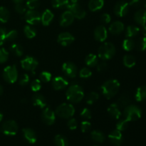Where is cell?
<instances>
[{
    "mask_svg": "<svg viewBox=\"0 0 146 146\" xmlns=\"http://www.w3.org/2000/svg\"><path fill=\"white\" fill-rule=\"evenodd\" d=\"M144 6H145V8L146 9V0L145 1V3H144Z\"/></svg>",
    "mask_w": 146,
    "mask_h": 146,
    "instance_id": "e7e4bbea",
    "label": "cell"
},
{
    "mask_svg": "<svg viewBox=\"0 0 146 146\" xmlns=\"http://www.w3.org/2000/svg\"><path fill=\"white\" fill-rule=\"evenodd\" d=\"M91 123L88 122V121H83L81 123V131L83 133H87L91 130Z\"/></svg>",
    "mask_w": 146,
    "mask_h": 146,
    "instance_id": "c3c4849f",
    "label": "cell"
},
{
    "mask_svg": "<svg viewBox=\"0 0 146 146\" xmlns=\"http://www.w3.org/2000/svg\"><path fill=\"white\" fill-rule=\"evenodd\" d=\"M2 119H3V114L0 112V122L2 121Z\"/></svg>",
    "mask_w": 146,
    "mask_h": 146,
    "instance_id": "6125c7cd",
    "label": "cell"
},
{
    "mask_svg": "<svg viewBox=\"0 0 146 146\" xmlns=\"http://www.w3.org/2000/svg\"><path fill=\"white\" fill-rule=\"evenodd\" d=\"M81 118H84V119L90 120L91 118V111L87 108H84V109L82 110V111L81 112Z\"/></svg>",
    "mask_w": 146,
    "mask_h": 146,
    "instance_id": "7dc6e473",
    "label": "cell"
},
{
    "mask_svg": "<svg viewBox=\"0 0 146 146\" xmlns=\"http://www.w3.org/2000/svg\"><path fill=\"white\" fill-rule=\"evenodd\" d=\"M108 139L111 143L116 146L121 145L123 142V135L121 131L118 130H114L108 135Z\"/></svg>",
    "mask_w": 146,
    "mask_h": 146,
    "instance_id": "9a60e30c",
    "label": "cell"
},
{
    "mask_svg": "<svg viewBox=\"0 0 146 146\" xmlns=\"http://www.w3.org/2000/svg\"><path fill=\"white\" fill-rule=\"evenodd\" d=\"M9 58V53L5 48H0V64L5 63Z\"/></svg>",
    "mask_w": 146,
    "mask_h": 146,
    "instance_id": "ee69618b",
    "label": "cell"
},
{
    "mask_svg": "<svg viewBox=\"0 0 146 146\" xmlns=\"http://www.w3.org/2000/svg\"><path fill=\"white\" fill-rule=\"evenodd\" d=\"M24 32L26 36L29 38H33L36 35V31L32 27L29 26H26L24 29Z\"/></svg>",
    "mask_w": 146,
    "mask_h": 146,
    "instance_id": "8d00e7d4",
    "label": "cell"
},
{
    "mask_svg": "<svg viewBox=\"0 0 146 146\" xmlns=\"http://www.w3.org/2000/svg\"><path fill=\"white\" fill-rule=\"evenodd\" d=\"M54 14L49 9H46L41 17V21L43 25L48 26L54 19Z\"/></svg>",
    "mask_w": 146,
    "mask_h": 146,
    "instance_id": "ffe728a7",
    "label": "cell"
},
{
    "mask_svg": "<svg viewBox=\"0 0 146 146\" xmlns=\"http://www.w3.org/2000/svg\"><path fill=\"white\" fill-rule=\"evenodd\" d=\"M15 4H19V3H22L23 0H12Z\"/></svg>",
    "mask_w": 146,
    "mask_h": 146,
    "instance_id": "680465c9",
    "label": "cell"
},
{
    "mask_svg": "<svg viewBox=\"0 0 146 146\" xmlns=\"http://www.w3.org/2000/svg\"><path fill=\"white\" fill-rule=\"evenodd\" d=\"M68 85V82L67 80L61 76H56L53 79L52 86L56 91L62 90L65 88Z\"/></svg>",
    "mask_w": 146,
    "mask_h": 146,
    "instance_id": "ac0fdd59",
    "label": "cell"
},
{
    "mask_svg": "<svg viewBox=\"0 0 146 146\" xmlns=\"http://www.w3.org/2000/svg\"><path fill=\"white\" fill-rule=\"evenodd\" d=\"M15 10L18 14H23L24 13H26L27 11V9L26 7L22 4L21 3H19V4H16L15 6Z\"/></svg>",
    "mask_w": 146,
    "mask_h": 146,
    "instance_id": "681fc988",
    "label": "cell"
},
{
    "mask_svg": "<svg viewBox=\"0 0 146 146\" xmlns=\"http://www.w3.org/2000/svg\"><path fill=\"white\" fill-rule=\"evenodd\" d=\"M140 3H141V0H131L129 5L132 6V7H137L140 5Z\"/></svg>",
    "mask_w": 146,
    "mask_h": 146,
    "instance_id": "9f6ffc18",
    "label": "cell"
},
{
    "mask_svg": "<svg viewBox=\"0 0 146 146\" xmlns=\"http://www.w3.org/2000/svg\"><path fill=\"white\" fill-rule=\"evenodd\" d=\"M141 31H142L143 34L144 36H146V25L143 26L142 30H141Z\"/></svg>",
    "mask_w": 146,
    "mask_h": 146,
    "instance_id": "6f0895ef",
    "label": "cell"
},
{
    "mask_svg": "<svg viewBox=\"0 0 146 146\" xmlns=\"http://www.w3.org/2000/svg\"><path fill=\"white\" fill-rule=\"evenodd\" d=\"M74 17L70 11H66L62 14L60 19V25L61 27H68L74 22Z\"/></svg>",
    "mask_w": 146,
    "mask_h": 146,
    "instance_id": "e0dca14e",
    "label": "cell"
},
{
    "mask_svg": "<svg viewBox=\"0 0 146 146\" xmlns=\"http://www.w3.org/2000/svg\"><path fill=\"white\" fill-rule=\"evenodd\" d=\"M2 94H3V88H2V86L0 85V96L2 95Z\"/></svg>",
    "mask_w": 146,
    "mask_h": 146,
    "instance_id": "91938a15",
    "label": "cell"
},
{
    "mask_svg": "<svg viewBox=\"0 0 146 146\" xmlns=\"http://www.w3.org/2000/svg\"><path fill=\"white\" fill-rule=\"evenodd\" d=\"M29 81V76L28 74H24L21 76L19 80V84L21 86H26L27 84H28Z\"/></svg>",
    "mask_w": 146,
    "mask_h": 146,
    "instance_id": "816d5d0a",
    "label": "cell"
},
{
    "mask_svg": "<svg viewBox=\"0 0 146 146\" xmlns=\"http://www.w3.org/2000/svg\"><path fill=\"white\" fill-rule=\"evenodd\" d=\"M26 4L29 9L34 10L39 7L40 1L39 0H27Z\"/></svg>",
    "mask_w": 146,
    "mask_h": 146,
    "instance_id": "ab89813d",
    "label": "cell"
},
{
    "mask_svg": "<svg viewBox=\"0 0 146 146\" xmlns=\"http://www.w3.org/2000/svg\"><path fill=\"white\" fill-rule=\"evenodd\" d=\"M131 102V99H130V97L128 96V95L127 94H123V95L121 96V97H119V98L118 99V101L115 104H117L118 107L120 108H125L127 106L129 105V103Z\"/></svg>",
    "mask_w": 146,
    "mask_h": 146,
    "instance_id": "4316f807",
    "label": "cell"
},
{
    "mask_svg": "<svg viewBox=\"0 0 146 146\" xmlns=\"http://www.w3.org/2000/svg\"><path fill=\"white\" fill-rule=\"evenodd\" d=\"M98 56L103 60H108L114 56L115 54V47L113 44L106 42L101 45L98 49Z\"/></svg>",
    "mask_w": 146,
    "mask_h": 146,
    "instance_id": "3957f363",
    "label": "cell"
},
{
    "mask_svg": "<svg viewBox=\"0 0 146 146\" xmlns=\"http://www.w3.org/2000/svg\"><path fill=\"white\" fill-rule=\"evenodd\" d=\"M21 64L22 68L26 71H31L32 74H34L35 70L38 66V63L34 58L31 56H27L21 61Z\"/></svg>",
    "mask_w": 146,
    "mask_h": 146,
    "instance_id": "30bf717a",
    "label": "cell"
},
{
    "mask_svg": "<svg viewBox=\"0 0 146 146\" xmlns=\"http://www.w3.org/2000/svg\"><path fill=\"white\" fill-rule=\"evenodd\" d=\"M22 132L24 138H25L27 142L31 144H34L36 142V134L32 129H31V128H24Z\"/></svg>",
    "mask_w": 146,
    "mask_h": 146,
    "instance_id": "d6986e66",
    "label": "cell"
},
{
    "mask_svg": "<svg viewBox=\"0 0 146 146\" xmlns=\"http://www.w3.org/2000/svg\"><path fill=\"white\" fill-rule=\"evenodd\" d=\"M104 5V0H90L88 3V8L91 11H98L103 8Z\"/></svg>",
    "mask_w": 146,
    "mask_h": 146,
    "instance_id": "d4e9b609",
    "label": "cell"
},
{
    "mask_svg": "<svg viewBox=\"0 0 146 146\" xmlns=\"http://www.w3.org/2000/svg\"><path fill=\"white\" fill-rule=\"evenodd\" d=\"M41 15L38 11H36L35 9H29V11H26L24 19L28 24L31 25H36L41 21Z\"/></svg>",
    "mask_w": 146,
    "mask_h": 146,
    "instance_id": "9c48e42d",
    "label": "cell"
},
{
    "mask_svg": "<svg viewBox=\"0 0 146 146\" xmlns=\"http://www.w3.org/2000/svg\"><path fill=\"white\" fill-rule=\"evenodd\" d=\"M98 98H99V95H98V93L93 91V92L90 93L89 95L87 97L86 103L88 105H91L94 103H95L97 100H98Z\"/></svg>",
    "mask_w": 146,
    "mask_h": 146,
    "instance_id": "74e56055",
    "label": "cell"
},
{
    "mask_svg": "<svg viewBox=\"0 0 146 146\" xmlns=\"http://www.w3.org/2000/svg\"><path fill=\"white\" fill-rule=\"evenodd\" d=\"M135 47V42L131 38H126L123 42V48L127 51H131Z\"/></svg>",
    "mask_w": 146,
    "mask_h": 146,
    "instance_id": "d590c367",
    "label": "cell"
},
{
    "mask_svg": "<svg viewBox=\"0 0 146 146\" xmlns=\"http://www.w3.org/2000/svg\"><path fill=\"white\" fill-rule=\"evenodd\" d=\"M41 118L46 125H53L56 121L55 113L50 108H44V111H42V113H41Z\"/></svg>",
    "mask_w": 146,
    "mask_h": 146,
    "instance_id": "8fae6325",
    "label": "cell"
},
{
    "mask_svg": "<svg viewBox=\"0 0 146 146\" xmlns=\"http://www.w3.org/2000/svg\"><path fill=\"white\" fill-rule=\"evenodd\" d=\"M75 113V108L73 106V105L70 104H61L58 106V108L56 110V114L58 116L61 117L65 119L71 118Z\"/></svg>",
    "mask_w": 146,
    "mask_h": 146,
    "instance_id": "5b68a950",
    "label": "cell"
},
{
    "mask_svg": "<svg viewBox=\"0 0 146 146\" xmlns=\"http://www.w3.org/2000/svg\"><path fill=\"white\" fill-rule=\"evenodd\" d=\"M129 10V4L125 1H119L115 4L114 7V13L116 16L120 17L126 15Z\"/></svg>",
    "mask_w": 146,
    "mask_h": 146,
    "instance_id": "7c38bea8",
    "label": "cell"
},
{
    "mask_svg": "<svg viewBox=\"0 0 146 146\" xmlns=\"http://www.w3.org/2000/svg\"><path fill=\"white\" fill-rule=\"evenodd\" d=\"M84 97V90L78 85L71 86L66 91V98L71 103H79Z\"/></svg>",
    "mask_w": 146,
    "mask_h": 146,
    "instance_id": "7a4b0ae2",
    "label": "cell"
},
{
    "mask_svg": "<svg viewBox=\"0 0 146 146\" xmlns=\"http://www.w3.org/2000/svg\"><path fill=\"white\" fill-rule=\"evenodd\" d=\"M69 4L68 0H51V4L54 8H64Z\"/></svg>",
    "mask_w": 146,
    "mask_h": 146,
    "instance_id": "e575fe53",
    "label": "cell"
},
{
    "mask_svg": "<svg viewBox=\"0 0 146 146\" xmlns=\"http://www.w3.org/2000/svg\"><path fill=\"white\" fill-rule=\"evenodd\" d=\"M40 81L44 83H48L51 79V74L48 71H43L39 75Z\"/></svg>",
    "mask_w": 146,
    "mask_h": 146,
    "instance_id": "60d3db41",
    "label": "cell"
},
{
    "mask_svg": "<svg viewBox=\"0 0 146 146\" xmlns=\"http://www.w3.org/2000/svg\"><path fill=\"white\" fill-rule=\"evenodd\" d=\"M31 88L34 92H37L41 88V81L38 79H35L32 81L31 84Z\"/></svg>",
    "mask_w": 146,
    "mask_h": 146,
    "instance_id": "7bdbcfd3",
    "label": "cell"
},
{
    "mask_svg": "<svg viewBox=\"0 0 146 146\" xmlns=\"http://www.w3.org/2000/svg\"><path fill=\"white\" fill-rule=\"evenodd\" d=\"M123 64L128 68H132L135 65V57L131 55H125L123 57Z\"/></svg>",
    "mask_w": 146,
    "mask_h": 146,
    "instance_id": "d6a6232c",
    "label": "cell"
},
{
    "mask_svg": "<svg viewBox=\"0 0 146 146\" xmlns=\"http://www.w3.org/2000/svg\"><path fill=\"white\" fill-rule=\"evenodd\" d=\"M124 30V24L121 21H115L109 27V31L113 34H121Z\"/></svg>",
    "mask_w": 146,
    "mask_h": 146,
    "instance_id": "7402d4cb",
    "label": "cell"
},
{
    "mask_svg": "<svg viewBox=\"0 0 146 146\" xmlns=\"http://www.w3.org/2000/svg\"><path fill=\"white\" fill-rule=\"evenodd\" d=\"M138 48L140 51H145L146 50V37L141 38L138 41L137 44Z\"/></svg>",
    "mask_w": 146,
    "mask_h": 146,
    "instance_id": "bcb514c9",
    "label": "cell"
},
{
    "mask_svg": "<svg viewBox=\"0 0 146 146\" xmlns=\"http://www.w3.org/2000/svg\"><path fill=\"white\" fill-rule=\"evenodd\" d=\"M137 101H142L146 98V85L142 86L137 89L135 95Z\"/></svg>",
    "mask_w": 146,
    "mask_h": 146,
    "instance_id": "484cf974",
    "label": "cell"
},
{
    "mask_svg": "<svg viewBox=\"0 0 146 146\" xmlns=\"http://www.w3.org/2000/svg\"><path fill=\"white\" fill-rule=\"evenodd\" d=\"M107 68V64L105 62H102L101 64H98L97 66V70H98L99 72H103V71H106Z\"/></svg>",
    "mask_w": 146,
    "mask_h": 146,
    "instance_id": "11a10c76",
    "label": "cell"
},
{
    "mask_svg": "<svg viewBox=\"0 0 146 146\" xmlns=\"http://www.w3.org/2000/svg\"><path fill=\"white\" fill-rule=\"evenodd\" d=\"M55 144L56 146H68V141L65 136L62 135H57L55 137Z\"/></svg>",
    "mask_w": 146,
    "mask_h": 146,
    "instance_id": "836d02e7",
    "label": "cell"
},
{
    "mask_svg": "<svg viewBox=\"0 0 146 146\" xmlns=\"http://www.w3.org/2000/svg\"><path fill=\"white\" fill-rule=\"evenodd\" d=\"M101 20L103 23H104V24H108V23L111 21V16H110V14H104L102 16H101Z\"/></svg>",
    "mask_w": 146,
    "mask_h": 146,
    "instance_id": "db71d44e",
    "label": "cell"
},
{
    "mask_svg": "<svg viewBox=\"0 0 146 146\" xmlns=\"http://www.w3.org/2000/svg\"><path fill=\"white\" fill-rule=\"evenodd\" d=\"M128 122L129 121H127L126 119L121 120L118 121L116 124V129L120 131H123L126 130V128L128 126Z\"/></svg>",
    "mask_w": 146,
    "mask_h": 146,
    "instance_id": "f35d334b",
    "label": "cell"
},
{
    "mask_svg": "<svg viewBox=\"0 0 146 146\" xmlns=\"http://www.w3.org/2000/svg\"><path fill=\"white\" fill-rule=\"evenodd\" d=\"M67 125H68V128L70 130H76L77 128V126H78V123H77V121L75 119V118H70L68 121V123H67Z\"/></svg>",
    "mask_w": 146,
    "mask_h": 146,
    "instance_id": "f907efd6",
    "label": "cell"
},
{
    "mask_svg": "<svg viewBox=\"0 0 146 146\" xmlns=\"http://www.w3.org/2000/svg\"><path fill=\"white\" fill-rule=\"evenodd\" d=\"M0 132H1V128H0Z\"/></svg>",
    "mask_w": 146,
    "mask_h": 146,
    "instance_id": "03108f58",
    "label": "cell"
},
{
    "mask_svg": "<svg viewBox=\"0 0 146 146\" xmlns=\"http://www.w3.org/2000/svg\"><path fill=\"white\" fill-rule=\"evenodd\" d=\"M95 146H97V145H95Z\"/></svg>",
    "mask_w": 146,
    "mask_h": 146,
    "instance_id": "003e7915",
    "label": "cell"
},
{
    "mask_svg": "<svg viewBox=\"0 0 146 146\" xmlns=\"http://www.w3.org/2000/svg\"><path fill=\"white\" fill-rule=\"evenodd\" d=\"M17 35H18V33H17V31L16 30H11V31H9V32H7L6 34L5 41H14L17 37Z\"/></svg>",
    "mask_w": 146,
    "mask_h": 146,
    "instance_id": "b9f144b4",
    "label": "cell"
},
{
    "mask_svg": "<svg viewBox=\"0 0 146 146\" xmlns=\"http://www.w3.org/2000/svg\"><path fill=\"white\" fill-rule=\"evenodd\" d=\"M62 71L67 76L75 78L77 75V68L74 64L71 62H66L62 66Z\"/></svg>",
    "mask_w": 146,
    "mask_h": 146,
    "instance_id": "4fadbf2b",
    "label": "cell"
},
{
    "mask_svg": "<svg viewBox=\"0 0 146 146\" xmlns=\"http://www.w3.org/2000/svg\"><path fill=\"white\" fill-rule=\"evenodd\" d=\"M91 75H92V73L88 68H83L79 72L80 77L82 78H88L91 77Z\"/></svg>",
    "mask_w": 146,
    "mask_h": 146,
    "instance_id": "f6af8a7d",
    "label": "cell"
},
{
    "mask_svg": "<svg viewBox=\"0 0 146 146\" xmlns=\"http://www.w3.org/2000/svg\"><path fill=\"white\" fill-rule=\"evenodd\" d=\"M140 29L135 26H129L127 27L126 31H125V36L128 38L134 37L139 33Z\"/></svg>",
    "mask_w": 146,
    "mask_h": 146,
    "instance_id": "f546056e",
    "label": "cell"
},
{
    "mask_svg": "<svg viewBox=\"0 0 146 146\" xmlns=\"http://www.w3.org/2000/svg\"><path fill=\"white\" fill-rule=\"evenodd\" d=\"M94 37L96 40L100 42L105 41L108 37V32L106 27L104 26H98V27H96L94 31Z\"/></svg>",
    "mask_w": 146,
    "mask_h": 146,
    "instance_id": "2e32d148",
    "label": "cell"
},
{
    "mask_svg": "<svg viewBox=\"0 0 146 146\" xmlns=\"http://www.w3.org/2000/svg\"><path fill=\"white\" fill-rule=\"evenodd\" d=\"M86 64L90 67H94L98 64V57L94 54H90L86 57Z\"/></svg>",
    "mask_w": 146,
    "mask_h": 146,
    "instance_id": "f1b7e54d",
    "label": "cell"
},
{
    "mask_svg": "<svg viewBox=\"0 0 146 146\" xmlns=\"http://www.w3.org/2000/svg\"><path fill=\"white\" fill-rule=\"evenodd\" d=\"M74 41V36L68 32L61 33L58 36V43L63 46L70 45Z\"/></svg>",
    "mask_w": 146,
    "mask_h": 146,
    "instance_id": "5bb4252c",
    "label": "cell"
},
{
    "mask_svg": "<svg viewBox=\"0 0 146 146\" xmlns=\"http://www.w3.org/2000/svg\"><path fill=\"white\" fill-rule=\"evenodd\" d=\"M7 34V31L4 29L0 27V46L3 44V43L5 41V36Z\"/></svg>",
    "mask_w": 146,
    "mask_h": 146,
    "instance_id": "f5cc1de1",
    "label": "cell"
},
{
    "mask_svg": "<svg viewBox=\"0 0 146 146\" xmlns=\"http://www.w3.org/2000/svg\"><path fill=\"white\" fill-rule=\"evenodd\" d=\"M18 125L13 120L7 121L1 125V132L7 135H15L18 131Z\"/></svg>",
    "mask_w": 146,
    "mask_h": 146,
    "instance_id": "52a82bcc",
    "label": "cell"
},
{
    "mask_svg": "<svg viewBox=\"0 0 146 146\" xmlns=\"http://www.w3.org/2000/svg\"><path fill=\"white\" fill-rule=\"evenodd\" d=\"M142 115L141 108L135 105H128L124 109V116L128 121H135Z\"/></svg>",
    "mask_w": 146,
    "mask_h": 146,
    "instance_id": "277c9868",
    "label": "cell"
},
{
    "mask_svg": "<svg viewBox=\"0 0 146 146\" xmlns=\"http://www.w3.org/2000/svg\"><path fill=\"white\" fill-rule=\"evenodd\" d=\"M25 101H27V100H26V99H22V100H21V103H25Z\"/></svg>",
    "mask_w": 146,
    "mask_h": 146,
    "instance_id": "be15d7a7",
    "label": "cell"
},
{
    "mask_svg": "<svg viewBox=\"0 0 146 146\" xmlns=\"http://www.w3.org/2000/svg\"><path fill=\"white\" fill-rule=\"evenodd\" d=\"M119 88L120 83L115 79H111L106 81L101 87L103 95L108 99H111L115 96L118 92Z\"/></svg>",
    "mask_w": 146,
    "mask_h": 146,
    "instance_id": "6da1fadb",
    "label": "cell"
},
{
    "mask_svg": "<svg viewBox=\"0 0 146 146\" xmlns=\"http://www.w3.org/2000/svg\"><path fill=\"white\" fill-rule=\"evenodd\" d=\"M9 11L6 7H0V22H7L9 19Z\"/></svg>",
    "mask_w": 146,
    "mask_h": 146,
    "instance_id": "4dcf8cb0",
    "label": "cell"
},
{
    "mask_svg": "<svg viewBox=\"0 0 146 146\" xmlns=\"http://www.w3.org/2000/svg\"><path fill=\"white\" fill-rule=\"evenodd\" d=\"M91 138H92L94 141L98 143L104 142L106 139L105 135H104L101 131H92L91 133Z\"/></svg>",
    "mask_w": 146,
    "mask_h": 146,
    "instance_id": "83f0119b",
    "label": "cell"
},
{
    "mask_svg": "<svg viewBox=\"0 0 146 146\" xmlns=\"http://www.w3.org/2000/svg\"><path fill=\"white\" fill-rule=\"evenodd\" d=\"M66 8L68 9V11H71L72 14L74 15V18L78 19H82L86 15V11L81 8V6L78 4L77 3H71L67 5Z\"/></svg>",
    "mask_w": 146,
    "mask_h": 146,
    "instance_id": "ba28073f",
    "label": "cell"
},
{
    "mask_svg": "<svg viewBox=\"0 0 146 146\" xmlns=\"http://www.w3.org/2000/svg\"><path fill=\"white\" fill-rule=\"evenodd\" d=\"M4 79L9 84H14L18 78V71L15 65L8 66L4 69Z\"/></svg>",
    "mask_w": 146,
    "mask_h": 146,
    "instance_id": "8992f818",
    "label": "cell"
},
{
    "mask_svg": "<svg viewBox=\"0 0 146 146\" xmlns=\"http://www.w3.org/2000/svg\"><path fill=\"white\" fill-rule=\"evenodd\" d=\"M135 20L138 24L143 26L146 24V10L141 9L135 14Z\"/></svg>",
    "mask_w": 146,
    "mask_h": 146,
    "instance_id": "cb8c5ba5",
    "label": "cell"
},
{
    "mask_svg": "<svg viewBox=\"0 0 146 146\" xmlns=\"http://www.w3.org/2000/svg\"><path fill=\"white\" fill-rule=\"evenodd\" d=\"M70 1H71V3H74V4H75V3H78V1H79V0H70Z\"/></svg>",
    "mask_w": 146,
    "mask_h": 146,
    "instance_id": "94428289",
    "label": "cell"
},
{
    "mask_svg": "<svg viewBox=\"0 0 146 146\" xmlns=\"http://www.w3.org/2000/svg\"><path fill=\"white\" fill-rule=\"evenodd\" d=\"M108 112L110 115L115 119H119L120 117L121 116V110L116 104H111L108 108Z\"/></svg>",
    "mask_w": 146,
    "mask_h": 146,
    "instance_id": "603a6c76",
    "label": "cell"
},
{
    "mask_svg": "<svg viewBox=\"0 0 146 146\" xmlns=\"http://www.w3.org/2000/svg\"><path fill=\"white\" fill-rule=\"evenodd\" d=\"M32 101L35 106L39 107L41 108H44L46 106V101L45 98L41 94H35L33 96Z\"/></svg>",
    "mask_w": 146,
    "mask_h": 146,
    "instance_id": "44dd1931",
    "label": "cell"
},
{
    "mask_svg": "<svg viewBox=\"0 0 146 146\" xmlns=\"http://www.w3.org/2000/svg\"><path fill=\"white\" fill-rule=\"evenodd\" d=\"M11 51L14 55L17 56H21L24 53V50H23L22 46L18 44H13L10 47Z\"/></svg>",
    "mask_w": 146,
    "mask_h": 146,
    "instance_id": "1f68e13d",
    "label": "cell"
}]
</instances>
